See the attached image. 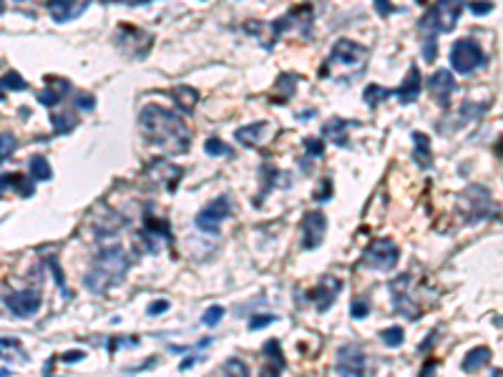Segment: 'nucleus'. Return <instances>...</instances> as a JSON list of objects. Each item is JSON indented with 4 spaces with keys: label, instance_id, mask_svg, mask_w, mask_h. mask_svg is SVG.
Here are the masks:
<instances>
[{
    "label": "nucleus",
    "instance_id": "1",
    "mask_svg": "<svg viewBox=\"0 0 503 377\" xmlns=\"http://www.w3.org/2000/svg\"><path fill=\"white\" fill-rule=\"evenodd\" d=\"M138 126H141V133H144L146 141L154 144L156 149H162L164 154L181 156L192 146V131L184 124V119L162 106L151 103V106L141 108Z\"/></svg>",
    "mask_w": 503,
    "mask_h": 377
},
{
    "label": "nucleus",
    "instance_id": "2",
    "mask_svg": "<svg viewBox=\"0 0 503 377\" xmlns=\"http://www.w3.org/2000/svg\"><path fill=\"white\" fill-rule=\"evenodd\" d=\"M126 272H129V254L124 246H103L91 264L89 275L84 277V284L89 287V292L103 294L108 287H116L126 277Z\"/></svg>",
    "mask_w": 503,
    "mask_h": 377
},
{
    "label": "nucleus",
    "instance_id": "3",
    "mask_svg": "<svg viewBox=\"0 0 503 377\" xmlns=\"http://www.w3.org/2000/svg\"><path fill=\"white\" fill-rule=\"evenodd\" d=\"M463 0H436V6L420 20L423 38H436V33H450L461 18Z\"/></svg>",
    "mask_w": 503,
    "mask_h": 377
},
{
    "label": "nucleus",
    "instance_id": "4",
    "mask_svg": "<svg viewBox=\"0 0 503 377\" xmlns=\"http://www.w3.org/2000/svg\"><path fill=\"white\" fill-rule=\"evenodd\" d=\"M400 259V249L393 239L388 237H380V239H372L367 244V249L362 251V264L370 267L375 272H390Z\"/></svg>",
    "mask_w": 503,
    "mask_h": 377
},
{
    "label": "nucleus",
    "instance_id": "5",
    "mask_svg": "<svg viewBox=\"0 0 503 377\" xmlns=\"http://www.w3.org/2000/svg\"><path fill=\"white\" fill-rule=\"evenodd\" d=\"M116 46H119L126 55H131V58H144L151 51V46H154V36L146 33V30H141L138 25L121 23L119 33H116Z\"/></svg>",
    "mask_w": 503,
    "mask_h": 377
},
{
    "label": "nucleus",
    "instance_id": "6",
    "mask_svg": "<svg viewBox=\"0 0 503 377\" xmlns=\"http://www.w3.org/2000/svg\"><path fill=\"white\" fill-rule=\"evenodd\" d=\"M483 51H481V46L476 41H471V38H461V41L453 43V48H450V66H453V71L463 73V76H468V73H473L476 68L483 66Z\"/></svg>",
    "mask_w": 503,
    "mask_h": 377
},
{
    "label": "nucleus",
    "instance_id": "7",
    "mask_svg": "<svg viewBox=\"0 0 503 377\" xmlns=\"http://www.w3.org/2000/svg\"><path fill=\"white\" fill-rule=\"evenodd\" d=\"M232 216V201H229V197H219L214 199L211 204H207L202 211L197 214V229L204 234H216L219 232V224L224 222V219H229Z\"/></svg>",
    "mask_w": 503,
    "mask_h": 377
},
{
    "label": "nucleus",
    "instance_id": "8",
    "mask_svg": "<svg viewBox=\"0 0 503 377\" xmlns=\"http://www.w3.org/2000/svg\"><path fill=\"white\" fill-rule=\"evenodd\" d=\"M8 307L15 317L20 319H28L33 317L38 310H41V302H43V294L38 287H28V289H15V292L8 294Z\"/></svg>",
    "mask_w": 503,
    "mask_h": 377
},
{
    "label": "nucleus",
    "instance_id": "9",
    "mask_svg": "<svg viewBox=\"0 0 503 377\" xmlns=\"http://www.w3.org/2000/svg\"><path fill=\"white\" fill-rule=\"evenodd\" d=\"M325 234H327V216H325V211L320 209L307 211L305 219H302V246L310 251L318 249L325 242Z\"/></svg>",
    "mask_w": 503,
    "mask_h": 377
},
{
    "label": "nucleus",
    "instance_id": "10",
    "mask_svg": "<svg viewBox=\"0 0 503 377\" xmlns=\"http://www.w3.org/2000/svg\"><path fill=\"white\" fill-rule=\"evenodd\" d=\"M332 63L337 66H345V68H358L367 60V48L365 46H360V43L350 41V38H340L335 43V48H332Z\"/></svg>",
    "mask_w": 503,
    "mask_h": 377
},
{
    "label": "nucleus",
    "instance_id": "11",
    "mask_svg": "<svg viewBox=\"0 0 503 377\" xmlns=\"http://www.w3.org/2000/svg\"><path fill=\"white\" fill-rule=\"evenodd\" d=\"M335 367L342 377H365V352L360 348H342L337 352Z\"/></svg>",
    "mask_w": 503,
    "mask_h": 377
},
{
    "label": "nucleus",
    "instance_id": "12",
    "mask_svg": "<svg viewBox=\"0 0 503 377\" xmlns=\"http://www.w3.org/2000/svg\"><path fill=\"white\" fill-rule=\"evenodd\" d=\"M149 176L154 184H159V181H164V186H166V192L174 194L176 186H179V181L184 179V168L174 166V164L164 161V159H156V161L149 164Z\"/></svg>",
    "mask_w": 503,
    "mask_h": 377
},
{
    "label": "nucleus",
    "instance_id": "13",
    "mask_svg": "<svg viewBox=\"0 0 503 377\" xmlns=\"http://www.w3.org/2000/svg\"><path fill=\"white\" fill-rule=\"evenodd\" d=\"M342 289V282L337 279V277H322L320 279V284L310 292V300L315 302V307H318V312H327L329 305L337 300V294H340Z\"/></svg>",
    "mask_w": 503,
    "mask_h": 377
},
{
    "label": "nucleus",
    "instance_id": "14",
    "mask_svg": "<svg viewBox=\"0 0 503 377\" xmlns=\"http://www.w3.org/2000/svg\"><path fill=\"white\" fill-rule=\"evenodd\" d=\"M89 6L91 0H48V13L55 23H68L76 20Z\"/></svg>",
    "mask_w": 503,
    "mask_h": 377
},
{
    "label": "nucleus",
    "instance_id": "15",
    "mask_svg": "<svg viewBox=\"0 0 503 377\" xmlns=\"http://www.w3.org/2000/svg\"><path fill=\"white\" fill-rule=\"evenodd\" d=\"M453 91H455V78L448 68H440V71L433 73L431 76V93L443 108H448V98L453 96Z\"/></svg>",
    "mask_w": 503,
    "mask_h": 377
},
{
    "label": "nucleus",
    "instance_id": "16",
    "mask_svg": "<svg viewBox=\"0 0 503 377\" xmlns=\"http://www.w3.org/2000/svg\"><path fill=\"white\" fill-rule=\"evenodd\" d=\"M46 81H48V88L38 93V101H41L43 106L51 111V108L60 106V103H63V98L71 93V84H68L66 78H55V76H48Z\"/></svg>",
    "mask_w": 503,
    "mask_h": 377
},
{
    "label": "nucleus",
    "instance_id": "17",
    "mask_svg": "<svg viewBox=\"0 0 503 377\" xmlns=\"http://www.w3.org/2000/svg\"><path fill=\"white\" fill-rule=\"evenodd\" d=\"M405 279H407V275H400L396 282H390V294H393V302H396V307H398L400 315H405L407 319H418L420 312H418V307L410 302V297H407Z\"/></svg>",
    "mask_w": 503,
    "mask_h": 377
},
{
    "label": "nucleus",
    "instance_id": "18",
    "mask_svg": "<svg viewBox=\"0 0 503 377\" xmlns=\"http://www.w3.org/2000/svg\"><path fill=\"white\" fill-rule=\"evenodd\" d=\"M33 181L23 174H0V197L18 194V197H33Z\"/></svg>",
    "mask_w": 503,
    "mask_h": 377
},
{
    "label": "nucleus",
    "instance_id": "19",
    "mask_svg": "<svg viewBox=\"0 0 503 377\" xmlns=\"http://www.w3.org/2000/svg\"><path fill=\"white\" fill-rule=\"evenodd\" d=\"M393 96L398 98L400 103H413L415 98L420 96V71L415 66L407 68V76L396 91H393Z\"/></svg>",
    "mask_w": 503,
    "mask_h": 377
},
{
    "label": "nucleus",
    "instance_id": "20",
    "mask_svg": "<svg viewBox=\"0 0 503 377\" xmlns=\"http://www.w3.org/2000/svg\"><path fill=\"white\" fill-rule=\"evenodd\" d=\"M264 355L272 359L270 365H264L262 367V375L259 377H280L282 375V370H285V355H282V350H280V340H270L267 345H264Z\"/></svg>",
    "mask_w": 503,
    "mask_h": 377
},
{
    "label": "nucleus",
    "instance_id": "21",
    "mask_svg": "<svg viewBox=\"0 0 503 377\" xmlns=\"http://www.w3.org/2000/svg\"><path fill=\"white\" fill-rule=\"evenodd\" d=\"M267 131H270V124L267 121H257V124L252 126H242V128H237V141L244 146H257L259 141H262L264 136H267Z\"/></svg>",
    "mask_w": 503,
    "mask_h": 377
},
{
    "label": "nucleus",
    "instance_id": "22",
    "mask_svg": "<svg viewBox=\"0 0 503 377\" xmlns=\"http://www.w3.org/2000/svg\"><path fill=\"white\" fill-rule=\"evenodd\" d=\"M169 96H171V101L176 103V108H181L184 114H192L194 106L199 103V91L192 88V86H174Z\"/></svg>",
    "mask_w": 503,
    "mask_h": 377
},
{
    "label": "nucleus",
    "instance_id": "23",
    "mask_svg": "<svg viewBox=\"0 0 503 377\" xmlns=\"http://www.w3.org/2000/svg\"><path fill=\"white\" fill-rule=\"evenodd\" d=\"M413 141H415L413 161L418 164L420 168H431V164H433V151H431V141H428V136H426V133L415 131V133H413Z\"/></svg>",
    "mask_w": 503,
    "mask_h": 377
},
{
    "label": "nucleus",
    "instance_id": "24",
    "mask_svg": "<svg viewBox=\"0 0 503 377\" xmlns=\"http://www.w3.org/2000/svg\"><path fill=\"white\" fill-rule=\"evenodd\" d=\"M488 362H491V350L476 348V350H471L466 357H463L461 367H463V372H478L481 367H485Z\"/></svg>",
    "mask_w": 503,
    "mask_h": 377
},
{
    "label": "nucleus",
    "instance_id": "25",
    "mask_svg": "<svg viewBox=\"0 0 503 377\" xmlns=\"http://www.w3.org/2000/svg\"><path fill=\"white\" fill-rule=\"evenodd\" d=\"M348 121L342 119H332L322 126V133L327 138H332V144L335 146H348Z\"/></svg>",
    "mask_w": 503,
    "mask_h": 377
},
{
    "label": "nucleus",
    "instance_id": "26",
    "mask_svg": "<svg viewBox=\"0 0 503 377\" xmlns=\"http://www.w3.org/2000/svg\"><path fill=\"white\" fill-rule=\"evenodd\" d=\"M51 124L58 133H68L78 126V116L71 114V108L66 111H58V108H51Z\"/></svg>",
    "mask_w": 503,
    "mask_h": 377
},
{
    "label": "nucleus",
    "instance_id": "27",
    "mask_svg": "<svg viewBox=\"0 0 503 377\" xmlns=\"http://www.w3.org/2000/svg\"><path fill=\"white\" fill-rule=\"evenodd\" d=\"M28 174L33 176V179H36V181H48L51 176H53V171H51V164L46 161V156L36 154V156H30V161H28Z\"/></svg>",
    "mask_w": 503,
    "mask_h": 377
},
{
    "label": "nucleus",
    "instance_id": "28",
    "mask_svg": "<svg viewBox=\"0 0 503 377\" xmlns=\"http://www.w3.org/2000/svg\"><path fill=\"white\" fill-rule=\"evenodd\" d=\"M25 88H28L25 78L20 76L18 71H8L6 76L0 78V101L6 98V93H3V91H25Z\"/></svg>",
    "mask_w": 503,
    "mask_h": 377
},
{
    "label": "nucleus",
    "instance_id": "29",
    "mask_svg": "<svg viewBox=\"0 0 503 377\" xmlns=\"http://www.w3.org/2000/svg\"><path fill=\"white\" fill-rule=\"evenodd\" d=\"M390 96H393V91L383 88V86H375V84L367 86L365 93H362V98H365V103H367V106H372V108L380 106V103H383L385 98H390Z\"/></svg>",
    "mask_w": 503,
    "mask_h": 377
},
{
    "label": "nucleus",
    "instance_id": "30",
    "mask_svg": "<svg viewBox=\"0 0 503 377\" xmlns=\"http://www.w3.org/2000/svg\"><path fill=\"white\" fill-rule=\"evenodd\" d=\"M380 337H383V342L388 345V348H400L403 342H405V332H403L400 327H388L380 332Z\"/></svg>",
    "mask_w": 503,
    "mask_h": 377
},
{
    "label": "nucleus",
    "instance_id": "31",
    "mask_svg": "<svg viewBox=\"0 0 503 377\" xmlns=\"http://www.w3.org/2000/svg\"><path fill=\"white\" fill-rule=\"evenodd\" d=\"M224 375L227 377H249V370H247V365L240 357H232L224 362Z\"/></svg>",
    "mask_w": 503,
    "mask_h": 377
},
{
    "label": "nucleus",
    "instance_id": "32",
    "mask_svg": "<svg viewBox=\"0 0 503 377\" xmlns=\"http://www.w3.org/2000/svg\"><path fill=\"white\" fill-rule=\"evenodd\" d=\"M15 144H18V141H15V136H13L11 131H3V133H0V164L6 161L8 156H11L13 151H15Z\"/></svg>",
    "mask_w": 503,
    "mask_h": 377
},
{
    "label": "nucleus",
    "instance_id": "33",
    "mask_svg": "<svg viewBox=\"0 0 503 377\" xmlns=\"http://www.w3.org/2000/svg\"><path fill=\"white\" fill-rule=\"evenodd\" d=\"M222 317H224V307L222 305H211L209 310L204 312L202 322L207 324V327H216V324L222 322Z\"/></svg>",
    "mask_w": 503,
    "mask_h": 377
},
{
    "label": "nucleus",
    "instance_id": "34",
    "mask_svg": "<svg viewBox=\"0 0 503 377\" xmlns=\"http://www.w3.org/2000/svg\"><path fill=\"white\" fill-rule=\"evenodd\" d=\"M204 149H207V154L209 156H229L232 154V149H229L224 141H219V138H209V141L204 144Z\"/></svg>",
    "mask_w": 503,
    "mask_h": 377
},
{
    "label": "nucleus",
    "instance_id": "35",
    "mask_svg": "<svg viewBox=\"0 0 503 377\" xmlns=\"http://www.w3.org/2000/svg\"><path fill=\"white\" fill-rule=\"evenodd\" d=\"M350 315H353V319H365L370 315V305L365 300H355L350 305Z\"/></svg>",
    "mask_w": 503,
    "mask_h": 377
},
{
    "label": "nucleus",
    "instance_id": "36",
    "mask_svg": "<svg viewBox=\"0 0 503 377\" xmlns=\"http://www.w3.org/2000/svg\"><path fill=\"white\" fill-rule=\"evenodd\" d=\"M96 106V98L91 96V93H76V106L78 111H91V108Z\"/></svg>",
    "mask_w": 503,
    "mask_h": 377
},
{
    "label": "nucleus",
    "instance_id": "37",
    "mask_svg": "<svg viewBox=\"0 0 503 377\" xmlns=\"http://www.w3.org/2000/svg\"><path fill=\"white\" fill-rule=\"evenodd\" d=\"M471 13H473V15H485V13H491L493 11V3H488V0H473V3H471Z\"/></svg>",
    "mask_w": 503,
    "mask_h": 377
},
{
    "label": "nucleus",
    "instance_id": "38",
    "mask_svg": "<svg viewBox=\"0 0 503 377\" xmlns=\"http://www.w3.org/2000/svg\"><path fill=\"white\" fill-rule=\"evenodd\" d=\"M305 149L310 156H322L325 151V144L320 141V138H305Z\"/></svg>",
    "mask_w": 503,
    "mask_h": 377
},
{
    "label": "nucleus",
    "instance_id": "39",
    "mask_svg": "<svg viewBox=\"0 0 503 377\" xmlns=\"http://www.w3.org/2000/svg\"><path fill=\"white\" fill-rule=\"evenodd\" d=\"M275 322L272 315H259V317H252L249 319V329H259V327H267V324Z\"/></svg>",
    "mask_w": 503,
    "mask_h": 377
},
{
    "label": "nucleus",
    "instance_id": "40",
    "mask_svg": "<svg viewBox=\"0 0 503 377\" xmlns=\"http://www.w3.org/2000/svg\"><path fill=\"white\" fill-rule=\"evenodd\" d=\"M320 189H322V192H318V194H315V201H325V199H329V197H332V181H329V179H325V181H322V186H320Z\"/></svg>",
    "mask_w": 503,
    "mask_h": 377
},
{
    "label": "nucleus",
    "instance_id": "41",
    "mask_svg": "<svg viewBox=\"0 0 503 377\" xmlns=\"http://www.w3.org/2000/svg\"><path fill=\"white\" fill-rule=\"evenodd\" d=\"M169 310V302L166 300H159V302H154V305H149V315H164V312Z\"/></svg>",
    "mask_w": 503,
    "mask_h": 377
},
{
    "label": "nucleus",
    "instance_id": "42",
    "mask_svg": "<svg viewBox=\"0 0 503 377\" xmlns=\"http://www.w3.org/2000/svg\"><path fill=\"white\" fill-rule=\"evenodd\" d=\"M78 359H84V352H66L63 355V362H78Z\"/></svg>",
    "mask_w": 503,
    "mask_h": 377
},
{
    "label": "nucleus",
    "instance_id": "43",
    "mask_svg": "<svg viewBox=\"0 0 503 377\" xmlns=\"http://www.w3.org/2000/svg\"><path fill=\"white\" fill-rule=\"evenodd\" d=\"M375 3L380 6V13H383V15H388V13H390V3H388V0H375Z\"/></svg>",
    "mask_w": 503,
    "mask_h": 377
},
{
    "label": "nucleus",
    "instance_id": "44",
    "mask_svg": "<svg viewBox=\"0 0 503 377\" xmlns=\"http://www.w3.org/2000/svg\"><path fill=\"white\" fill-rule=\"evenodd\" d=\"M431 370L436 372V362H428V365H426V372H423V375H420V377H431Z\"/></svg>",
    "mask_w": 503,
    "mask_h": 377
},
{
    "label": "nucleus",
    "instance_id": "45",
    "mask_svg": "<svg viewBox=\"0 0 503 377\" xmlns=\"http://www.w3.org/2000/svg\"><path fill=\"white\" fill-rule=\"evenodd\" d=\"M111 3H129V6H138V3H146V0H111Z\"/></svg>",
    "mask_w": 503,
    "mask_h": 377
},
{
    "label": "nucleus",
    "instance_id": "46",
    "mask_svg": "<svg viewBox=\"0 0 503 377\" xmlns=\"http://www.w3.org/2000/svg\"><path fill=\"white\" fill-rule=\"evenodd\" d=\"M192 365H194V357H186L184 362H181V370H189Z\"/></svg>",
    "mask_w": 503,
    "mask_h": 377
},
{
    "label": "nucleus",
    "instance_id": "47",
    "mask_svg": "<svg viewBox=\"0 0 503 377\" xmlns=\"http://www.w3.org/2000/svg\"><path fill=\"white\" fill-rule=\"evenodd\" d=\"M11 375V370H0V377H8Z\"/></svg>",
    "mask_w": 503,
    "mask_h": 377
},
{
    "label": "nucleus",
    "instance_id": "48",
    "mask_svg": "<svg viewBox=\"0 0 503 377\" xmlns=\"http://www.w3.org/2000/svg\"><path fill=\"white\" fill-rule=\"evenodd\" d=\"M0 11H3V0H0Z\"/></svg>",
    "mask_w": 503,
    "mask_h": 377
}]
</instances>
